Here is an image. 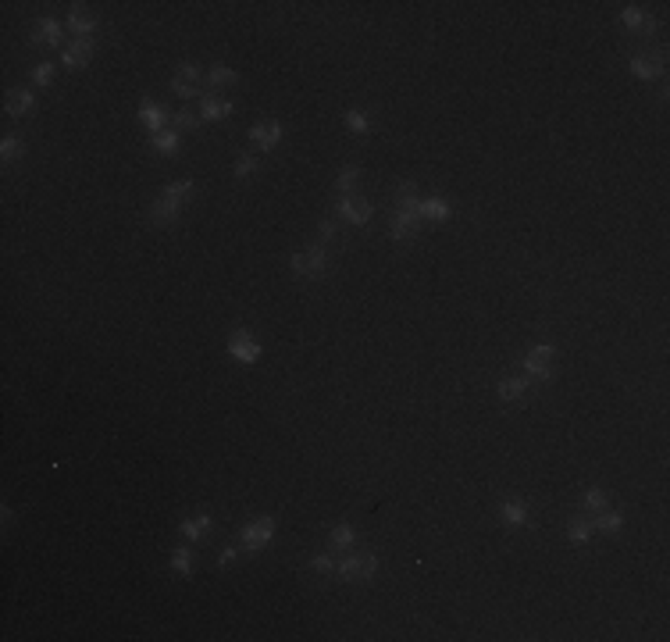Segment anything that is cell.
Listing matches in <instances>:
<instances>
[{
  "instance_id": "8",
  "label": "cell",
  "mask_w": 670,
  "mask_h": 642,
  "mask_svg": "<svg viewBox=\"0 0 670 642\" xmlns=\"http://www.w3.org/2000/svg\"><path fill=\"white\" fill-rule=\"evenodd\" d=\"M90 57H93V39H75V43L65 47V54H61V65L75 72V68H86Z\"/></svg>"
},
{
  "instance_id": "31",
  "label": "cell",
  "mask_w": 670,
  "mask_h": 642,
  "mask_svg": "<svg viewBox=\"0 0 670 642\" xmlns=\"http://www.w3.org/2000/svg\"><path fill=\"white\" fill-rule=\"evenodd\" d=\"M346 126H349V132H371V114L367 111H349Z\"/></svg>"
},
{
  "instance_id": "39",
  "label": "cell",
  "mask_w": 670,
  "mask_h": 642,
  "mask_svg": "<svg viewBox=\"0 0 670 642\" xmlns=\"http://www.w3.org/2000/svg\"><path fill=\"white\" fill-rule=\"evenodd\" d=\"M179 79H185V82H193V86H196V82H200V68L196 65H179Z\"/></svg>"
},
{
  "instance_id": "34",
  "label": "cell",
  "mask_w": 670,
  "mask_h": 642,
  "mask_svg": "<svg viewBox=\"0 0 670 642\" xmlns=\"http://www.w3.org/2000/svg\"><path fill=\"white\" fill-rule=\"evenodd\" d=\"M254 172H257V157L243 154V157L236 161V179H246V175H254Z\"/></svg>"
},
{
  "instance_id": "24",
  "label": "cell",
  "mask_w": 670,
  "mask_h": 642,
  "mask_svg": "<svg viewBox=\"0 0 670 642\" xmlns=\"http://www.w3.org/2000/svg\"><path fill=\"white\" fill-rule=\"evenodd\" d=\"M164 200H172V203H185V197H193V179H182V182H172V185H164V193H161Z\"/></svg>"
},
{
  "instance_id": "14",
  "label": "cell",
  "mask_w": 670,
  "mask_h": 642,
  "mask_svg": "<svg viewBox=\"0 0 670 642\" xmlns=\"http://www.w3.org/2000/svg\"><path fill=\"white\" fill-rule=\"evenodd\" d=\"M32 43L36 47H57L61 43V26L54 22V18H43V22L36 26V32H32Z\"/></svg>"
},
{
  "instance_id": "40",
  "label": "cell",
  "mask_w": 670,
  "mask_h": 642,
  "mask_svg": "<svg viewBox=\"0 0 670 642\" xmlns=\"http://www.w3.org/2000/svg\"><path fill=\"white\" fill-rule=\"evenodd\" d=\"M310 568H314V571H321V574H328V571H335V561H332V556H314Z\"/></svg>"
},
{
  "instance_id": "36",
  "label": "cell",
  "mask_w": 670,
  "mask_h": 642,
  "mask_svg": "<svg viewBox=\"0 0 670 642\" xmlns=\"http://www.w3.org/2000/svg\"><path fill=\"white\" fill-rule=\"evenodd\" d=\"M32 79H36V86H50V82H54V65H50V61H47V65H36Z\"/></svg>"
},
{
  "instance_id": "1",
  "label": "cell",
  "mask_w": 670,
  "mask_h": 642,
  "mask_svg": "<svg viewBox=\"0 0 670 642\" xmlns=\"http://www.w3.org/2000/svg\"><path fill=\"white\" fill-rule=\"evenodd\" d=\"M378 571V556L374 553H346L339 564H335V574L343 578V582H367Z\"/></svg>"
},
{
  "instance_id": "37",
  "label": "cell",
  "mask_w": 670,
  "mask_h": 642,
  "mask_svg": "<svg viewBox=\"0 0 670 642\" xmlns=\"http://www.w3.org/2000/svg\"><path fill=\"white\" fill-rule=\"evenodd\" d=\"M318 232H321V239H325V243H335V239H339V225H335L332 218H325V221L318 225Z\"/></svg>"
},
{
  "instance_id": "11",
  "label": "cell",
  "mask_w": 670,
  "mask_h": 642,
  "mask_svg": "<svg viewBox=\"0 0 670 642\" xmlns=\"http://www.w3.org/2000/svg\"><path fill=\"white\" fill-rule=\"evenodd\" d=\"M32 103H36V97L29 90H8L4 111H8V118H26L32 111Z\"/></svg>"
},
{
  "instance_id": "30",
  "label": "cell",
  "mask_w": 670,
  "mask_h": 642,
  "mask_svg": "<svg viewBox=\"0 0 670 642\" xmlns=\"http://www.w3.org/2000/svg\"><path fill=\"white\" fill-rule=\"evenodd\" d=\"M26 154V143L18 139V136H8L4 143H0V157L4 161H14V157H22Z\"/></svg>"
},
{
  "instance_id": "10",
  "label": "cell",
  "mask_w": 670,
  "mask_h": 642,
  "mask_svg": "<svg viewBox=\"0 0 670 642\" xmlns=\"http://www.w3.org/2000/svg\"><path fill=\"white\" fill-rule=\"evenodd\" d=\"M68 29L75 32V39H93L97 18L86 11V4H75V8H72V14H68Z\"/></svg>"
},
{
  "instance_id": "17",
  "label": "cell",
  "mask_w": 670,
  "mask_h": 642,
  "mask_svg": "<svg viewBox=\"0 0 670 642\" xmlns=\"http://www.w3.org/2000/svg\"><path fill=\"white\" fill-rule=\"evenodd\" d=\"M417 214H421V218H432V221H446V218L453 214V207H449L446 200L432 197V200H421V203H417Z\"/></svg>"
},
{
  "instance_id": "4",
  "label": "cell",
  "mask_w": 670,
  "mask_h": 642,
  "mask_svg": "<svg viewBox=\"0 0 670 642\" xmlns=\"http://www.w3.org/2000/svg\"><path fill=\"white\" fill-rule=\"evenodd\" d=\"M271 535H275V521H271V517H257V521H250V525L243 528L239 539H243V546H246L250 553H257V550L271 539Z\"/></svg>"
},
{
  "instance_id": "27",
  "label": "cell",
  "mask_w": 670,
  "mask_h": 642,
  "mask_svg": "<svg viewBox=\"0 0 670 642\" xmlns=\"http://www.w3.org/2000/svg\"><path fill=\"white\" fill-rule=\"evenodd\" d=\"M172 568H175L179 574H193V550L179 546V550L172 553Z\"/></svg>"
},
{
  "instance_id": "23",
  "label": "cell",
  "mask_w": 670,
  "mask_h": 642,
  "mask_svg": "<svg viewBox=\"0 0 670 642\" xmlns=\"http://www.w3.org/2000/svg\"><path fill=\"white\" fill-rule=\"evenodd\" d=\"M528 392V379H514V375H507L499 382V397L502 400H520Z\"/></svg>"
},
{
  "instance_id": "15",
  "label": "cell",
  "mask_w": 670,
  "mask_h": 642,
  "mask_svg": "<svg viewBox=\"0 0 670 642\" xmlns=\"http://www.w3.org/2000/svg\"><path fill=\"white\" fill-rule=\"evenodd\" d=\"M663 57H645V54H638V57H631V75H638V79H660L663 75V65H660Z\"/></svg>"
},
{
  "instance_id": "38",
  "label": "cell",
  "mask_w": 670,
  "mask_h": 642,
  "mask_svg": "<svg viewBox=\"0 0 670 642\" xmlns=\"http://www.w3.org/2000/svg\"><path fill=\"white\" fill-rule=\"evenodd\" d=\"M172 93H179V97H193L196 93V86H193V82H185V79H172Z\"/></svg>"
},
{
  "instance_id": "35",
  "label": "cell",
  "mask_w": 670,
  "mask_h": 642,
  "mask_svg": "<svg viewBox=\"0 0 670 642\" xmlns=\"http://www.w3.org/2000/svg\"><path fill=\"white\" fill-rule=\"evenodd\" d=\"M175 121H179L182 129H200V126H203V121H200V114H193L190 108H182V111L175 114Z\"/></svg>"
},
{
  "instance_id": "19",
  "label": "cell",
  "mask_w": 670,
  "mask_h": 642,
  "mask_svg": "<svg viewBox=\"0 0 670 642\" xmlns=\"http://www.w3.org/2000/svg\"><path fill=\"white\" fill-rule=\"evenodd\" d=\"M139 118H143V126L150 129L154 136L157 132H164V121H168V111L164 108H157V103H143V111H139Z\"/></svg>"
},
{
  "instance_id": "13",
  "label": "cell",
  "mask_w": 670,
  "mask_h": 642,
  "mask_svg": "<svg viewBox=\"0 0 670 642\" xmlns=\"http://www.w3.org/2000/svg\"><path fill=\"white\" fill-rule=\"evenodd\" d=\"M499 517H502V521H507L510 528H525V525H528V507L517 503V500H502V503H499Z\"/></svg>"
},
{
  "instance_id": "18",
  "label": "cell",
  "mask_w": 670,
  "mask_h": 642,
  "mask_svg": "<svg viewBox=\"0 0 670 642\" xmlns=\"http://www.w3.org/2000/svg\"><path fill=\"white\" fill-rule=\"evenodd\" d=\"M211 514H196V517H185V521H182V535H185V539H203V535L207 532H211Z\"/></svg>"
},
{
  "instance_id": "26",
  "label": "cell",
  "mask_w": 670,
  "mask_h": 642,
  "mask_svg": "<svg viewBox=\"0 0 670 642\" xmlns=\"http://www.w3.org/2000/svg\"><path fill=\"white\" fill-rule=\"evenodd\" d=\"M328 543H332V550H349L353 543H357V535H353L349 525H335L332 535H328Z\"/></svg>"
},
{
  "instance_id": "32",
  "label": "cell",
  "mask_w": 670,
  "mask_h": 642,
  "mask_svg": "<svg viewBox=\"0 0 670 642\" xmlns=\"http://www.w3.org/2000/svg\"><path fill=\"white\" fill-rule=\"evenodd\" d=\"M592 525H596L599 532H620V525H624V517H620V514H606V510H602V514L596 517V521H592Z\"/></svg>"
},
{
  "instance_id": "12",
  "label": "cell",
  "mask_w": 670,
  "mask_h": 642,
  "mask_svg": "<svg viewBox=\"0 0 670 642\" xmlns=\"http://www.w3.org/2000/svg\"><path fill=\"white\" fill-rule=\"evenodd\" d=\"M179 211H182L179 203H172V200L157 197V200L150 203V211H146V214H150V221H154V225H172V221L179 218Z\"/></svg>"
},
{
  "instance_id": "5",
  "label": "cell",
  "mask_w": 670,
  "mask_h": 642,
  "mask_svg": "<svg viewBox=\"0 0 670 642\" xmlns=\"http://www.w3.org/2000/svg\"><path fill=\"white\" fill-rule=\"evenodd\" d=\"M335 214L346 218V221H353V225H364V221L374 214V207H371V200H364V197H343L339 203H335Z\"/></svg>"
},
{
  "instance_id": "20",
  "label": "cell",
  "mask_w": 670,
  "mask_h": 642,
  "mask_svg": "<svg viewBox=\"0 0 670 642\" xmlns=\"http://www.w3.org/2000/svg\"><path fill=\"white\" fill-rule=\"evenodd\" d=\"M592 532H596V525L589 521V517H571V525H567V539L571 543H589L592 539Z\"/></svg>"
},
{
  "instance_id": "33",
  "label": "cell",
  "mask_w": 670,
  "mask_h": 642,
  "mask_svg": "<svg viewBox=\"0 0 670 642\" xmlns=\"http://www.w3.org/2000/svg\"><path fill=\"white\" fill-rule=\"evenodd\" d=\"M154 147H157L161 154H175V150H179V136H175V132H157V136H154Z\"/></svg>"
},
{
  "instance_id": "3",
  "label": "cell",
  "mask_w": 670,
  "mask_h": 642,
  "mask_svg": "<svg viewBox=\"0 0 670 642\" xmlns=\"http://www.w3.org/2000/svg\"><path fill=\"white\" fill-rule=\"evenodd\" d=\"M553 361H556V350H553L549 343L531 346V354L525 357V375H528V379H538V382H549L553 371H556Z\"/></svg>"
},
{
  "instance_id": "41",
  "label": "cell",
  "mask_w": 670,
  "mask_h": 642,
  "mask_svg": "<svg viewBox=\"0 0 670 642\" xmlns=\"http://www.w3.org/2000/svg\"><path fill=\"white\" fill-rule=\"evenodd\" d=\"M236 561V550L232 546H228V550H221V556H218V568H228V564H232Z\"/></svg>"
},
{
  "instance_id": "22",
  "label": "cell",
  "mask_w": 670,
  "mask_h": 642,
  "mask_svg": "<svg viewBox=\"0 0 670 642\" xmlns=\"http://www.w3.org/2000/svg\"><path fill=\"white\" fill-rule=\"evenodd\" d=\"M620 18H624V26H627V29H642V32H653V26H656L653 18H649L645 11H638V8H624V14H620Z\"/></svg>"
},
{
  "instance_id": "29",
  "label": "cell",
  "mask_w": 670,
  "mask_h": 642,
  "mask_svg": "<svg viewBox=\"0 0 670 642\" xmlns=\"http://www.w3.org/2000/svg\"><path fill=\"white\" fill-rule=\"evenodd\" d=\"M357 179H361V168H357V164H346V168L335 175V185H339V193H349Z\"/></svg>"
},
{
  "instance_id": "25",
  "label": "cell",
  "mask_w": 670,
  "mask_h": 642,
  "mask_svg": "<svg viewBox=\"0 0 670 642\" xmlns=\"http://www.w3.org/2000/svg\"><path fill=\"white\" fill-rule=\"evenodd\" d=\"M207 82H211L214 90H225V86H236L239 75H236L232 68H228V65H214V68H211V75H207Z\"/></svg>"
},
{
  "instance_id": "2",
  "label": "cell",
  "mask_w": 670,
  "mask_h": 642,
  "mask_svg": "<svg viewBox=\"0 0 670 642\" xmlns=\"http://www.w3.org/2000/svg\"><path fill=\"white\" fill-rule=\"evenodd\" d=\"M328 264H332V257L325 246H307V250L292 254V272L300 279H321L328 272Z\"/></svg>"
},
{
  "instance_id": "16",
  "label": "cell",
  "mask_w": 670,
  "mask_h": 642,
  "mask_svg": "<svg viewBox=\"0 0 670 642\" xmlns=\"http://www.w3.org/2000/svg\"><path fill=\"white\" fill-rule=\"evenodd\" d=\"M232 114V103L228 100H218V97H200V118L214 121V118H228Z\"/></svg>"
},
{
  "instance_id": "9",
  "label": "cell",
  "mask_w": 670,
  "mask_h": 642,
  "mask_svg": "<svg viewBox=\"0 0 670 642\" xmlns=\"http://www.w3.org/2000/svg\"><path fill=\"white\" fill-rule=\"evenodd\" d=\"M278 139H282V126H278V121H264V126L250 129V143H254L257 150H275Z\"/></svg>"
},
{
  "instance_id": "21",
  "label": "cell",
  "mask_w": 670,
  "mask_h": 642,
  "mask_svg": "<svg viewBox=\"0 0 670 642\" xmlns=\"http://www.w3.org/2000/svg\"><path fill=\"white\" fill-rule=\"evenodd\" d=\"M400 211H417V203H421V197H417V185L414 182H400V190H396V200H392Z\"/></svg>"
},
{
  "instance_id": "7",
  "label": "cell",
  "mask_w": 670,
  "mask_h": 642,
  "mask_svg": "<svg viewBox=\"0 0 670 642\" xmlns=\"http://www.w3.org/2000/svg\"><path fill=\"white\" fill-rule=\"evenodd\" d=\"M228 354H232L236 361H243V364H254L261 357V346H257V339H250L246 328H239V332L228 339Z\"/></svg>"
},
{
  "instance_id": "6",
  "label": "cell",
  "mask_w": 670,
  "mask_h": 642,
  "mask_svg": "<svg viewBox=\"0 0 670 642\" xmlns=\"http://www.w3.org/2000/svg\"><path fill=\"white\" fill-rule=\"evenodd\" d=\"M417 229H421V214H417V211H400V207H396L392 225H389L392 239L407 243V239H414V236H417Z\"/></svg>"
},
{
  "instance_id": "28",
  "label": "cell",
  "mask_w": 670,
  "mask_h": 642,
  "mask_svg": "<svg viewBox=\"0 0 670 642\" xmlns=\"http://www.w3.org/2000/svg\"><path fill=\"white\" fill-rule=\"evenodd\" d=\"M581 507L589 514H602L606 510V492L602 489H589V492H585V500H581Z\"/></svg>"
}]
</instances>
